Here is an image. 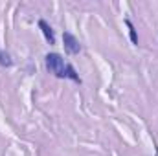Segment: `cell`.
I'll return each instance as SVG.
<instances>
[{
  "label": "cell",
  "instance_id": "cell-1",
  "mask_svg": "<svg viewBox=\"0 0 158 156\" xmlns=\"http://www.w3.org/2000/svg\"><path fill=\"white\" fill-rule=\"evenodd\" d=\"M44 63H46V68H48L55 77H59V79L66 77V79L76 81V83H81V79H79V76L76 74L74 66L66 64L64 59H63L59 53H48V55L44 57Z\"/></svg>",
  "mask_w": 158,
  "mask_h": 156
},
{
  "label": "cell",
  "instance_id": "cell-6",
  "mask_svg": "<svg viewBox=\"0 0 158 156\" xmlns=\"http://www.w3.org/2000/svg\"><path fill=\"white\" fill-rule=\"evenodd\" d=\"M156 156H158V149H156Z\"/></svg>",
  "mask_w": 158,
  "mask_h": 156
},
{
  "label": "cell",
  "instance_id": "cell-5",
  "mask_svg": "<svg viewBox=\"0 0 158 156\" xmlns=\"http://www.w3.org/2000/svg\"><path fill=\"white\" fill-rule=\"evenodd\" d=\"M0 64H2V66H11V64H13V61H11L9 53H6V51H0Z\"/></svg>",
  "mask_w": 158,
  "mask_h": 156
},
{
  "label": "cell",
  "instance_id": "cell-4",
  "mask_svg": "<svg viewBox=\"0 0 158 156\" xmlns=\"http://www.w3.org/2000/svg\"><path fill=\"white\" fill-rule=\"evenodd\" d=\"M125 24H127V28H129V35H131L132 44H138V35H136V30H134L132 22H131V20H125Z\"/></svg>",
  "mask_w": 158,
  "mask_h": 156
},
{
  "label": "cell",
  "instance_id": "cell-3",
  "mask_svg": "<svg viewBox=\"0 0 158 156\" xmlns=\"http://www.w3.org/2000/svg\"><path fill=\"white\" fill-rule=\"evenodd\" d=\"M39 28H40V31H42V35H44V39L48 40L50 44H55V33H53L52 26L46 20H39Z\"/></svg>",
  "mask_w": 158,
  "mask_h": 156
},
{
  "label": "cell",
  "instance_id": "cell-2",
  "mask_svg": "<svg viewBox=\"0 0 158 156\" xmlns=\"http://www.w3.org/2000/svg\"><path fill=\"white\" fill-rule=\"evenodd\" d=\"M63 42H64V50L68 51V53H72V55H76L81 51V44H79V40L70 33V31H64L63 33Z\"/></svg>",
  "mask_w": 158,
  "mask_h": 156
}]
</instances>
